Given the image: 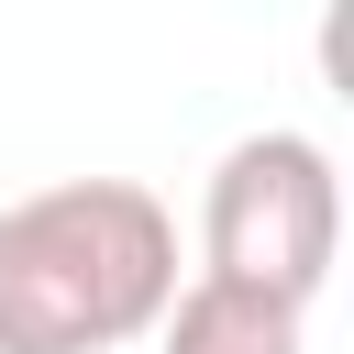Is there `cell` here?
<instances>
[{
    "mask_svg": "<svg viewBox=\"0 0 354 354\" xmlns=\"http://www.w3.org/2000/svg\"><path fill=\"white\" fill-rule=\"evenodd\" d=\"M199 254L210 277H243V288H277V299H321L332 254H343V177L310 133H243L221 144L210 188H199Z\"/></svg>",
    "mask_w": 354,
    "mask_h": 354,
    "instance_id": "cell-2",
    "label": "cell"
},
{
    "mask_svg": "<svg viewBox=\"0 0 354 354\" xmlns=\"http://www.w3.org/2000/svg\"><path fill=\"white\" fill-rule=\"evenodd\" d=\"M177 299V221L133 177H55L0 210V354H122Z\"/></svg>",
    "mask_w": 354,
    "mask_h": 354,
    "instance_id": "cell-1",
    "label": "cell"
},
{
    "mask_svg": "<svg viewBox=\"0 0 354 354\" xmlns=\"http://www.w3.org/2000/svg\"><path fill=\"white\" fill-rule=\"evenodd\" d=\"M155 354H310V310L277 299V288H243V277H188L155 321Z\"/></svg>",
    "mask_w": 354,
    "mask_h": 354,
    "instance_id": "cell-3",
    "label": "cell"
}]
</instances>
